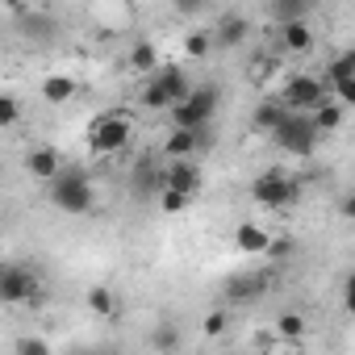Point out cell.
Segmentation results:
<instances>
[{
	"instance_id": "cell-25",
	"label": "cell",
	"mask_w": 355,
	"mask_h": 355,
	"mask_svg": "<svg viewBox=\"0 0 355 355\" xmlns=\"http://www.w3.org/2000/svg\"><path fill=\"white\" fill-rule=\"evenodd\" d=\"M343 76H355V51H343L338 59H330V67H326V80L334 84V80H343Z\"/></svg>"
},
{
	"instance_id": "cell-5",
	"label": "cell",
	"mask_w": 355,
	"mask_h": 355,
	"mask_svg": "<svg viewBox=\"0 0 355 355\" xmlns=\"http://www.w3.org/2000/svg\"><path fill=\"white\" fill-rule=\"evenodd\" d=\"M326 96H330V80H318V76H288L280 88V101L293 113H313Z\"/></svg>"
},
{
	"instance_id": "cell-27",
	"label": "cell",
	"mask_w": 355,
	"mask_h": 355,
	"mask_svg": "<svg viewBox=\"0 0 355 355\" xmlns=\"http://www.w3.org/2000/svg\"><path fill=\"white\" fill-rule=\"evenodd\" d=\"M17 121H21V105L13 92H5L0 96V125H17Z\"/></svg>"
},
{
	"instance_id": "cell-18",
	"label": "cell",
	"mask_w": 355,
	"mask_h": 355,
	"mask_svg": "<svg viewBox=\"0 0 355 355\" xmlns=\"http://www.w3.org/2000/svg\"><path fill=\"white\" fill-rule=\"evenodd\" d=\"M42 96H46L51 105H67V101L76 96V80H71V76H46V80H42Z\"/></svg>"
},
{
	"instance_id": "cell-29",
	"label": "cell",
	"mask_w": 355,
	"mask_h": 355,
	"mask_svg": "<svg viewBox=\"0 0 355 355\" xmlns=\"http://www.w3.org/2000/svg\"><path fill=\"white\" fill-rule=\"evenodd\" d=\"M330 92L347 105V109H355V76H343V80H334L330 84Z\"/></svg>"
},
{
	"instance_id": "cell-34",
	"label": "cell",
	"mask_w": 355,
	"mask_h": 355,
	"mask_svg": "<svg viewBox=\"0 0 355 355\" xmlns=\"http://www.w3.org/2000/svg\"><path fill=\"white\" fill-rule=\"evenodd\" d=\"M338 214H343L347 222H355V193H347V197L338 201Z\"/></svg>"
},
{
	"instance_id": "cell-13",
	"label": "cell",
	"mask_w": 355,
	"mask_h": 355,
	"mask_svg": "<svg viewBox=\"0 0 355 355\" xmlns=\"http://www.w3.org/2000/svg\"><path fill=\"white\" fill-rule=\"evenodd\" d=\"M214 38H218V46H243V42L251 38V21H247V17H239V13H226V17L218 21Z\"/></svg>"
},
{
	"instance_id": "cell-32",
	"label": "cell",
	"mask_w": 355,
	"mask_h": 355,
	"mask_svg": "<svg viewBox=\"0 0 355 355\" xmlns=\"http://www.w3.org/2000/svg\"><path fill=\"white\" fill-rule=\"evenodd\" d=\"M343 309L355 318V272L347 276V284H343Z\"/></svg>"
},
{
	"instance_id": "cell-19",
	"label": "cell",
	"mask_w": 355,
	"mask_h": 355,
	"mask_svg": "<svg viewBox=\"0 0 355 355\" xmlns=\"http://www.w3.org/2000/svg\"><path fill=\"white\" fill-rule=\"evenodd\" d=\"M184 101H189L205 121H214V113H218V101H222V96H218V88H214V84H201V88H193Z\"/></svg>"
},
{
	"instance_id": "cell-1",
	"label": "cell",
	"mask_w": 355,
	"mask_h": 355,
	"mask_svg": "<svg viewBox=\"0 0 355 355\" xmlns=\"http://www.w3.org/2000/svg\"><path fill=\"white\" fill-rule=\"evenodd\" d=\"M134 142V121L125 113H101L92 125H88V146L96 155H117Z\"/></svg>"
},
{
	"instance_id": "cell-7",
	"label": "cell",
	"mask_w": 355,
	"mask_h": 355,
	"mask_svg": "<svg viewBox=\"0 0 355 355\" xmlns=\"http://www.w3.org/2000/svg\"><path fill=\"white\" fill-rule=\"evenodd\" d=\"M163 189L197 193V189H201V167H197L193 159H167V163H163Z\"/></svg>"
},
{
	"instance_id": "cell-12",
	"label": "cell",
	"mask_w": 355,
	"mask_h": 355,
	"mask_svg": "<svg viewBox=\"0 0 355 355\" xmlns=\"http://www.w3.org/2000/svg\"><path fill=\"white\" fill-rule=\"evenodd\" d=\"M288 113H293V109H288L280 96H276V101H259V105H255V113H251V125H255L259 134H276V125H280Z\"/></svg>"
},
{
	"instance_id": "cell-9",
	"label": "cell",
	"mask_w": 355,
	"mask_h": 355,
	"mask_svg": "<svg viewBox=\"0 0 355 355\" xmlns=\"http://www.w3.org/2000/svg\"><path fill=\"white\" fill-rule=\"evenodd\" d=\"M280 46H284L288 55H309V51H313V30L305 26V17L280 21Z\"/></svg>"
},
{
	"instance_id": "cell-24",
	"label": "cell",
	"mask_w": 355,
	"mask_h": 355,
	"mask_svg": "<svg viewBox=\"0 0 355 355\" xmlns=\"http://www.w3.org/2000/svg\"><path fill=\"white\" fill-rule=\"evenodd\" d=\"M226 326H230V313H226V309H209V313L201 318V334H205V338H222Z\"/></svg>"
},
{
	"instance_id": "cell-30",
	"label": "cell",
	"mask_w": 355,
	"mask_h": 355,
	"mask_svg": "<svg viewBox=\"0 0 355 355\" xmlns=\"http://www.w3.org/2000/svg\"><path fill=\"white\" fill-rule=\"evenodd\" d=\"M171 9L180 13V17H197L205 9V0H171Z\"/></svg>"
},
{
	"instance_id": "cell-20",
	"label": "cell",
	"mask_w": 355,
	"mask_h": 355,
	"mask_svg": "<svg viewBox=\"0 0 355 355\" xmlns=\"http://www.w3.org/2000/svg\"><path fill=\"white\" fill-rule=\"evenodd\" d=\"M88 309L101 318V322H109L113 313H117V297H113V288H105V284H96V288H88Z\"/></svg>"
},
{
	"instance_id": "cell-22",
	"label": "cell",
	"mask_w": 355,
	"mask_h": 355,
	"mask_svg": "<svg viewBox=\"0 0 355 355\" xmlns=\"http://www.w3.org/2000/svg\"><path fill=\"white\" fill-rule=\"evenodd\" d=\"M305 5L309 0H268V13L276 21H293V17H305Z\"/></svg>"
},
{
	"instance_id": "cell-11",
	"label": "cell",
	"mask_w": 355,
	"mask_h": 355,
	"mask_svg": "<svg viewBox=\"0 0 355 355\" xmlns=\"http://www.w3.org/2000/svg\"><path fill=\"white\" fill-rule=\"evenodd\" d=\"M197 146H201V130H189V125H171V134L163 138V155L171 159H189L197 155Z\"/></svg>"
},
{
	"instance_id": "cell-4",
	"label": "cell",
	"mask_w": 355,
	"mask_h": 355,
	"mask_svg": "<svg viewBox=\"0 0 355 355\" xmlns=\"http://www.w3.org/2000/svg\"><path fill=\"white\" fill-rule=\"evenodd\" d=\"M251 197L263 209H284V205H293L301 197V184L293 180V175H284V171H263V175H255Z\"/></svg>"
},
{
	"instance_id": "cell-16",
	"label": "cell",
	"mask_w": 355,
	"mask_h": 355,
	"mask_svg": "<svg viewBox=\"0 0 355 355\" xmlns=\"http://www.w3.org/2000/svg\"><path fill=\"white\" fill-rule=\"evenodd\" d=\"M163 63H159V51L150 46V42H134L130 46V71H138V76H155Z\"/></svg>"
},
{
	"instance_id": "cell-31",
	"label": "cell",
	"mask_w": 355,
	"mask_h": 355,
	"mask_svg": "<svg viewBox=\"0 0 355 355\" xmlns=\"http://www.w3.org/2000/svg\"><path fill=\"white\" fill-rule=\"evenodd\" d=\"M17 351H21V355H46L51 347H46L42 338H21V343H17Z\"/></svg>"
},
{
	"instance_id": "cell-15",
	"label": "cell",
	"mask_w": 355,
	"mask_h": 355,
	"mask_svg": "<svg viewBox=\"0 0 355 355\" xmlns=\"http://www.w3.org/2000/svg\"><path fill=\"white\" fill-rule=\"evenodd\" d=\"M343 117H347V105H343L338 96H326V101L313 109V121H318V130H322V134L338 130V125H343Z\"/></svg>"
},
{
	"instance_id": "cell-33",
	"label": "cell",
	"mask_w": 355,
	"mask_h": 355,
	"mask_svg": "<svg viewBox=\"0 0 355 355\" xmlns=\"http://www.w3.org/2000/svg\"><path fill=\"white\" fill-rule=\"evenodd\" d=\"M268 255H272V259H288V255H293V243H288V239H272Z\"/></svg>"
},
{
	"instance_id": "cell-3",
	"label": "cell",
	"mask_w": 355,
	"mask_h": 355,
	"mask_svg": "<svg viewBox=\"0 0 355 355\" xmlns=\"http://www.w3.org/2000/svg\"><path fill=\"white\" fill-rule=\"evenodd\" d=\"M272 138H276V146H284V150H293V155H313L322 130H318L313 113H288V117L276 125Z\"/></svg>"
},
{
	"instance_id": "cell-26",
	"label": "cell",
	"mask_w": 355,
	"mask_h": 355,
	"mask_svg": "<svg viewBox=\"0 0 355 355\" xmlns=\"http://www.w3.org/2000/svg\"><path fill=\"white\" fill-rule=\"evenodd\" d=\"M276 67H280V59H276V55H259V59H251V80H255V84H263V80H272V76H276Z\"/></svg>"
},
{
	"instance_id": "cell-17",
	"label": "cell",
	"mask_w": 355,
	"mask_h": 355,
	"mask_svg": "<svg viewBox=\"0 0 355 355\" xmlns=\"http://www.w3.org/2000/svg\"><path fill=\"white\" fill-rule=\"evenodd\" d=\"M276 334L284 338V347H301V338H305V318H301L297 309L280 313V318H276Z\"/></svg>"
},
{
	"instance_id": "cell-14",
	"label": "cell",
	"mask_w": 355,
	"mask_h": 355,
	"mask_svg": "<svg viewBox=\"0 0 355 355\" xmlns=\"http://www.w3.org/2000/svg\"><path fill=\"white\" fill-rule=\"evenodd\" d=\"M142 105H146L150 113H167V109L175 105V92H171L163 80H155V76H150V80H146V88H142Z\"/></svg>"
},
{
	"instance_id": "cell-10",
	"label": "cell",
	"mask_w": 355,
	"mask_h": 355,
	"mask_svg": "<svg viewBox=\"0 0 355 355\" xmlns=\"http://www.w3.org/2000/svg\"><path fill=\"white\" fill-rule=\"evenodd\" d=\"M234 247H239L243 255H268L272 234H268L263 226H255V222H239V226H234Z\"/></svg>"
},
{
	"instance_id": "cell-2",
	"label": "cell",
	"mask_w": 355,
	"mask_h": 355,
	"mask_svg": "<svg viewBox=\"0 0 355 355\" xmlns=\"http://www.w3.org/2000/svg\"><path fill=\"white\" fill-rule=\"evenodd\" d=\"M51 201H55L63 214H88V209H92V184H88V175H84L80 167L59 171L55 180H51Z\"/></svg>"
},
{
	"instance_id": "cell-6",
	"label": "cell",
	"mask_w": 355,
	"mask_h": 355,
	"mask_svg": "<svg viewBox=\"0 0 355 355\" xmlns=\"http://www.w3.org/2000/svg\"><path fill=\"white\" fill-rule=\"evenodd\" d=\"M38 297V276L21 263H9L0 272V301L5 305H21V301H34Z\"/></svg>"
},
{
	"instance_id": "cell-28",
	"label": "cell",
	"mask_w": 355,
	"mask_h": 355,
	"mask_svg": "<svg viewBox=\"0 0 355 355\" xmlns=\"http://www.w3.org/2000/svg\"><path fill=\"white\" fill-rule=\"evenodd\" d=\"M255 284H259V280H255V276H239V280H234V284H230V288H226V293H230V301H251V297H255V293H259V288H255Z\"/></svg>"
},
{
	"instance_id": "cell-23",
	"label": "cell",
	"mask_w": 355,
	"mask_h": 355,
	"mask_svg": "<svg viewBox=\"0 0 355 355\" xmlns=\"http://www.w3.org/2000/svg\"><path fill=\"white\" fill-rule=\"evenodd\" d=\"M189 201H193V193H180V189H163L159 193V209L163 214H184Z\"/></svg>"
},
{
	"instance_id": "cell-21",
	"label": "cell",
	"mask_w": 355,
	"mask_h": 355,
	"mask_svg": "<svg viewBox=\"0 0 355 355\" xmlns=\"http://www.w3.org/2000/svg\"><path fill=\"white\" fill-rule=\"evenodd\" d=\"M214 46H218V38H214L209 30H193V34L184 38V55H189V59H209Z\"/></svg>"
},
{
	"instance_id": "cell-8",
	"label": "cell",
	"mask_w": 355,
	"mask_h": 355,
	"mask_svg": "<svg viewBox=\"0 0 355 355\" xmlns=\"http://www.w3.org/2000/svg\"><path fill=\"white\" fill-rule=\"evenodd\" d=\"M26 171L34 175V180L51 184L55 175L63 171V159H59V150H55V146H34V150L26 155Z\"/></svg>"
}]
</instances>
